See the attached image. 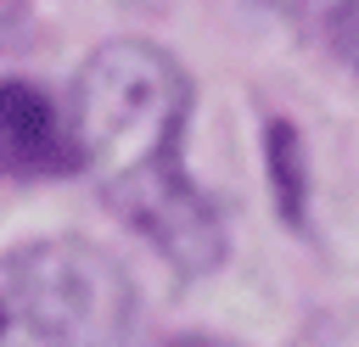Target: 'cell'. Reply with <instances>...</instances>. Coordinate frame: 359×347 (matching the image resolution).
<instances>
[{"instance_id":"6da1fadb","label":"cell","mask_w":359,"mask_h":347,"mask_svg":"<svg viewBox=\"0 0 359 347\" xmlns=\"http://www.w3.org/2000/svg\"><path fill=\"white\" fill-rule=\"evenodd\" d=\"M191 84L180 62L146 39L101 45L67 101L79 168L101 185L112 213L135 224L180 274H208L224 257V224L180 162Z\"/></svg>"},{"instance_id":"7a4b0ae2","label":"cell","mask_w":359,"mask_h":347,"mask_svg":"<svg viewBox=\"0 0 359 347\" xmlns=\"http://www.w3.org/2000/svg\"><path fill=\"white\" fill-rule=\"evenodd\" d=\"M6 263L28 291L50 347H123L135 325V285L101 246L56 235L6 252Z\"/></svg>"},{"instance_id":"3957f363","label":"cell","mask_w":359,"mask_h":347,"mask_svg":"<svg viewBox=\"0 0 359 347\" xmlns=\"http://www.w3.org/2000/svg\"><path fill=\"white\" fill-rule=\"evenodd\" d=\"M73 134H67V112L50 106L45 90L6 78L0 84V168L6 174H62L73 168Z\"/></svg>"},{"instance_id":"277c9868","label":"cell","mask_w":359,"mask_h":347,"mask_svg":"<svg viewBox=\"0 0 359 347\" xmlns=\"http://www.w3.org/2000/svg\"><path fill=\"white\" fill-rule=\"evenodd\" d=\"M0 347H50V336H45L34 302L17 285V274H11L6 257H0Z\"/></svg>"},{"instance_id":"5b68a950","label":"cell","mask_w":359,"mask_h":347,"mask_svg":"<svg viewBox=\"0 0 359 347\" xmlns=\"http://www.w3.org/2000/svg\"><path fill=\"white\" fill-rule=\"evenodd\" d=\"M275 17L297 22V28H314V34H331L342 39L353 22H359V0H264Z\"/></svg>"},{"instance_id":"8992f818","label":"cell","mask_w":359,"mask_h":347,"mask_svg":"<svg viewBox=\"0 0 359 347\" xmlns=\"http://www.w3.org/2000/svg\"><path fill=\"white\" fill-rule=\"evenodd\" d=\"M337 45H342V50H348V56H353V62H359V22H353V28H348V34H342V39H337Z\"/></svg>"},{"instance_id":"52a82bcc","label":"cell","mask_w":359,"mask_h":347,"mask_svg":"<svg viewBox=\"0 0 359 347\" xmlns=\"http://www.w3.org/2000/svg\"><path fill=\"white\" fill-rule=\"evenodd\" d=\"M174 347H213V341H174Z\"/></svg>"}]
</instances>
